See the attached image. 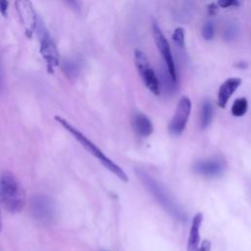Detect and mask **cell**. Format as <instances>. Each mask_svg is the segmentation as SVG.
<instances>
[{
    "mask_svg": "<svg viewBox=\"0 0 251 251\" xmlns=\"http://www.w3.org/2000/svg\"><path fill=\"white\" fill-rule=\"evenodd\" d=\"M135 173L144 186L148 189V191L154 196V198L158 201V203L166 210L173 218L178 221H185V215L182 210L176 204L174 199L170 196L167 189L156 179L152 178L147 173H145L141 169H136Z\"/></svg>",
    "mask_w": 251,
    "mask_h": 251,
    "instance_id": "obj_3",
    "label": "cell"
},
{
    "mask_svg": "<svg viewBox=\"0 0 251 251\" xmlns=\"http://www.w3.org/2000/svg\"><path fill=\"white\" fill-rule=\"evenodd\" d=\"M30 211L40 223L48 224L54 220L56 209L52 198L44 194H36L30 199Z\"/></svg>",
    "mask_w": 251,
    "mask_h": 251,
    "instance_id": "obj_6",
    "label": "cell"
},
{
    "mask_svg": "<svg viewBox=\"0 0 251 251\" xmlns=\"http://www.w3.org/2000/svg\"><path fill=\"white\" fill-rule=\"evenodd\" d=\"M2 229V220H1V212H0V231Z\"/></svg>",
    "mask_w": 251,
    "mask_h": 251,
    "instance_id": "obj_26",
    "label": "cell"
},
{
    "mask_svg": "<svg viewBox=\"0 0 251 251\" xmlns=\"http://www.w3.org/2000/svg\"><path fill=\"white\" fill-rule=\"evenodd\" d=\"M202 37L205 40H211L215 34V25L213 22H207L204 24L202 30H201Z\"/></svg>",
    "mask_w": 251,
    "mask_h": 251,
    "instance_id": "obj_18",
    "label": "cell"
},
{
    "mask_svg": "<svg viewBox=\"0 0 251 251\" xmlns=\"http://www.w3.org/2000/svg\"><path fill=\"white\" fill-rule=\"evenodd\" d=\"M132 125L135 132L140 136H148L153 131L150 120L143 114H136L132 119Z\"/></svg>",
    "mask_w": 251,
    "mask_h": 251,
    "instance_id": "obj_13",
    "label": "cell"
},
{
    "mask_svg": "<svg viewBox=\"0 0 251 251\" xmlns=\"http://www.w3.org/2000/svg\"><path fill=\"white\" fill-rule=\"evenodd\" d=\"M172 38L177 47H179V48L184 47V30L182 27L175 28Z\"/></svg>",
    "mask_w": 251,
    "mask_h": 251,
    "instance_id": "obj_17",
    "label": "cell"
},
{
    "mask_svg": "<svg viewBox=\"0 0 251 251\" xmlns=\"http://www.w3.org/2000/svg\"><path fill=\"white\" fill-rule=\"evenodd\" d=\"M38 38H39V52L46 63L47 71L52 74L54 68L59 65L60 56L57 46L51 37L50 33L42 23H37Z\"/></svg>",
    "mask_w": 251,
    "mask_h": 251,
    "instance_id": "obj_4",
    "label": "cell"
},
{
    "mask_svg": "<svg viewBox=\"0 0 251 251\" xmlns=\"http://www.w3.org/2000/svg\"><path fill=\"white\" fill-rule=\"evenodd\" d=\"M248 110V101L244 97L234 100L231 106V114L234 117H242Z\"/></svg>",
    "mask_w": 251,
    "mask_h": 251,
    "instance_id": "obj_16",
    "label": "cell"
},
{
    "mask_svg": "<svg viewBox=\"0 0 251 251\" xmlns=\"http://www.w3.org/2000/svg\"><path fill=\"white\" fill-rule=\"evenodd\" d=\"M218 11H219V6L215 2H212L207 6V14L209 16H216Z\"/></svg>",
    "mask_w": 251,
    "mask_h": 251,
    "instance_id": "obj_20",
    "label": "cell"
},
{
    "mask_svg": "<svg viewBox=\"0 0 251 251\" xmlns=\"http://www.w3.org/2000/svg\"><path fill=\"white\" fill-rule=\"evenodd\" d=\"M55 120L68 132H70L91 155H93L106 169H108L110 172H112L114 175H116L123 181H127V176H126V173L122 170V168L119 167L117 164H115L110 158H108L100 150V148L97 145H95L90 139H88L81 131H79L76 127H75L71 123H69L63 117L55 116Z\"/></svg>",
    "mask_w": 251,
    "mask_h": 251,
    "instance_id": "obj_2",
    "label": "cell"
},
{
    "mask_svg": "<svg viewBox=\"0 0 251 251\" xmlns=\"http://www.w3.org/2000/svg\"><path fill=\"white\" fill-rule=\"evenodd\" d=\"M194 171L202 176H215L224 171V163L218 159L199 161L194 165Z\"/></svg>",
    "mask_w": 251,
    "mask_h": 251,
    "instance_id": "obj_11",
    "label": "cell"
},
{
    "mask_svg": "<svg viewBox=\"0 0 251 251\" xmlns=\"http://www.w3.org/2000/svg\"><path fill=\"white\" fill-rule=\"evenodd\" d=\"M211 250V242L209 240H203L201 245H199V248L197 251H210Z\"/></svg>",
    "mask_w": 251,
    "mask_h": 251,
    "instance_id": "obj_22",
    "label": "cell"
},
{
    "mask_svg": "<svg viewBox=\"0 0 251 251\" xmlns=\"http://www.w3.org/2000/svg\"><path fill=\"white\" fill-rule=\"evenodd\" d=\"M134 65L145 86L153 94L159 95L161 92L160 81L146 55L137 49L134 50Z\"/></svg>",
    "mask_w": 251,
    "mask_h": 251,
    "instance_id": "obj_5",
    "label": "cell"
},
{
    "mask_svg": "<svg viewBox=\"0 0 251 251\" xmlns=\"http://www.w3.org/2000/svg\"><path fill=\"white\" fill-rule=\"evenodd\" d=\"M16 11L26 37L30 38L36 29L38 19L30 0H15Z\"/></svg>",
    "mask_w": 251,
    "mask_h": 251,
    "instance_id": "obj_8",
    "label": "cell"
},
{
    "mask_svg": "<svg viewBox=\"0 0 251 251\" xmlns=\"http://www.w3.org/2000/svg\"><path fill=\"white\" fill-rule=\"evenodd\" d=\"M212 118H213V105L211 104V102L205 101L202 104L201 117H200V125L203 129L210 125Z\"/></svg>",
    "mask_w": 251,
    "mask_h": 251,
    "instance_id": "obj_15",
    "label": "cell"
},
{
    "mask_svg": "<svg viewBox=\"0 0 251 251\" xmlns=\"http://www.w3.org/2000/svg\"><path fill=\"white\" fill-rule=\"evenodd\" d=\"M152 34H153V38H154V41L156 43V46H157L160 54L162 55V57L165 61L166 70L168 71L172 80L175 83H176V80H177L176 69L175 61H174L172 51H171V48H170V44H169L166 36L162 32L161 28L159 27V25L155 22L152 23Z\"/></svg>",
    "mask_w": 251,
    "mask_h": 251,
    "instance_id": "obj_7",
    "label": "cell"
},
{
    "mask_svg": "<svg viewBox=\"0 0 251 251\" xmlns=\"http://www.w3.org/2000/svg\"><path fill=\"white\" fill-rule=\"evenodd\" d=\"M241 78L239 77H229L225 80L218 91V105L221 108H225L235 90L240 86Z\"/></svg>",
    "mask_w": 251,
    "mask_h": 251,
    "instance_id": "obj_10",
    "label": "cell"
},
{
    "mask_svg": "<svg viewBox=\"0 0 251 251\" xmlns=\"http://www.w3.org/2000/svg\"><path fill=\"white\" fill-rule=\"evenodd\" d=\"M7 11H8V0H0V14L6 17Z\"/></svg>",
    "mask_w": 251,
    "mask_h": 251,
    "instance_id": "obj_21",
    "label": "cell"
},
{
    "mask_svg": "<svg viewBox=\"0 0 251 251\" xmlns=\"http://www.w3.org/2000/svg\"><path fill=\"white\" fill-rule=\"evenodd\" d=\"M79 65L76 61L72 59H66L62 63V72L69 79H75L79 75Z\"/></svg>",
    "mask_w": 251,
    "mask_h": 251,
    "instance_id": "obj_14",
    "label": "cell"
},
{
    "mask_svg": "<svg viewBox=\"0 0 251 251\" xmlns=\"http://www.w3.org/2000/svg\"><path fill=\"white\" fill-rule=\"evenodd\" d=\"M217 5L220 8H228V7H238L239 1L238 0H218Z\"/></svg>",
    "mask_w": 251,
    "mask_h": 251,
    "instance_id": "obj_19",
    "label": "cell"
},
{
    "mask_svg": "<svg viewBox=\"0 0 251 251\" xmlns=\"http://www.w3.org/2000/svg\"><path fill=\"white\" fill-rule=\"evenodd\" d=\"M4 85H5V79H4V72H3V68H2V64L0 61V92L4 89Z\"/></svg>",
    "mask_w": 251,
    "mask_h": 251,
    "instance_id": "obj_23",
    "label": "cell"
},
{
    "mask_svg": "<svg viewBox=\"0 0 251 251\" xmlns=\"http://www.w3.org/2000/svg\"><path fill=\"white\" fill-rule=\"evenodd\" d=\"M65 2L74 10H78L79 9V5L77 3V0H65Z\"/></svg>",
    "mask_w": 251,
    "mask_h": 251,
    "instance_id": "obj_24",
    "label": "cell"
},
{
    "mask_svg": "<svg viewBox=\"0 0 251 251\" xmlns=\"http://www.w3.org/2000/svg\"><path fill=\"white\" fill-rule=\"evenodd\" d=\"M234 67L238 68V69H246L247 68V64L244 62H238L234 64Z\"/></svg>",
    "mask_w": 251,
    "mask_h": 251,
    "instance_id": "obj_25",
    "label": "cell"
},
{
    "mask_svg": "<svg viewBox=\"0 0 251 251\" xmlns=\"http://www.w3.org/2000/svg\"><path fill=\"white\" fill-rule=\"evenodd\" d=\"M0 201L10 213L16 214L23 210L25 204V193L18 177L11 172L0 174Z\"/></svg>",
    "mask_w": 251,
    "mask_h": 251,
    "instance_id": "obj_1",
    "label": "cell"
},
{
    "mask_svg": "<svg viewBox=\"0 0 251 251\" xmlns=\"http://www.w3.org/2000/svg\"><path fill=\"white\" fill-rule=\"evenodd\" d=\"M202 221H203L202 213H197L192 219V224L190 226V231H189L188 241H187V251H197V249L199 248V242H200L199 230H200Z\"/></svg>",
    "mask_w": 251,
    "mask_h": 251,
    "instance_id": "obj_12",
    "label": "cell"
},
{
    "mask_svg": "<svg viewBox=\"0 0 251 251\" xmlns=\"http://www.w3.org/2000/svg\"><path fill=\"white\" fill-rule=\"evenodd\" d=\"M191 111V102L190 99L186 96H182L177 104L175 115L170 123V132L174 135L180 134L188 121Z\"/></svg>",
    "mask_w": 251,
    "mask_h": 251,
    "instance_id": "obj_9",
    "label": "cell"
}]
</instances>
